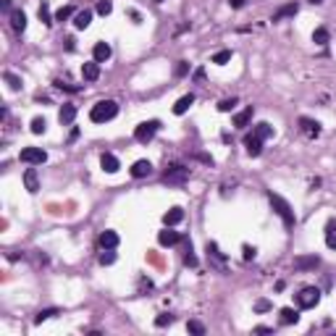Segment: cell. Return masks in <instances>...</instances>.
I'll return each mask as SVG.
<instances>
[{
	"label": "cell",
	"mask_w": 336,
	"mask_h": 336,
	"mask_svg": "<svg viewBox=\"0 0 336 336\" xmlns=\"http://www.w3.org/2000/svg\"><path fill=\"white\" fill-rule=\"evenodd\" d=\"M242 255H244V260H252V257L257 255V250L250 247V244H244V247H242Z\"/></svg>",
	"instance_id": "41"
},
{
	"label": "cell",
	"mask_w": 336,
	"mask_h": 336,
	"mask_svg": "<svg viewBox=\"0 0 336 336\" xmlns=\"http://www.w3.org/2000/svg\"><path fill=\"white\" fill-rule=\"evenodd\" d=\"M310 3H312V5H320V3H323V0H310Z\"/></svg>",
	"instance_id": "46"
},
{
	"label": "cell",
	"mask_w": 336,
	"mask_h": 336,
	"mask_svg": "<svg viewBox=\"0 0 336 336\" xmlns=\"http://www.w3.org/2000/svg\"><path fill=\"white\" fill-rule=\"evenodd\" d=\"M118 116V103L116 100H100L92 105V111H89V118L95 121V124H105V121L116 118Z\"/></svg>",
	"instance_id": "1"
},
{
	"label": "cell",
	"mask_w": 336,
	"mask_h": 336,
	"mask_svg": "<svg viewBox=\"0 0 336 336\" xmlns=\"http://www.w3.org/2000/svg\"><path fill=\"white\" fill-rule=\"evenodd\" d=\"M184 265H192V268L197 265V257L192 255V252H187V255H184Z\"/></svg>",
	"instance_id": "43"
},
{
	"label": "cell",
	"mask_w": 336,
	"mask_h": 336,
	"mask_svg": "<svg viewBox=\"0 0 336 336\" xmlns=\"http://www.w3.org/2000/svg\"><path fill=\"white\" fill-rule=\"evenodd\" d=\"M328 40H331V34H328V29L318 27L315 32H312V42H315V45H320V48H323V45H328Z\"/></svg>",
	"instance_id": "26"
},
{
	"label": "cell",
	"mask_w": 336,
	"mask_h": 336,
	"mask_svg": "<svg viewBox=\"0 0 336 336\" xmlns=\"http://www.w3.org/2000/svg\"><path fill=\"white\" fill-rule=\"evenodd\" d=\"M100 263H103V265H113V263H116V252H113V250H103Z\"/></svg>",
	"instance_id": "34"
},
{
	"label": "cell",
	"mask_w": 336,
	"mask_h": 336,
	"mask_svg": "<svg viewBox=\"0 0 336 336\" xmlns=\"http://www.w3.org/2000/svg\"><path fill=\"white\" fill-rule=\"evenodd\" d=\"M58 118H60V124H74V118H76V105H71V103H66L63 108H60V113H58Z\"/></svg>",
	"instance_id": "23"
},
{
	"label": "cell",
	"mask_w": 336,
	"mask_h": 336,
	"mask_svg": "<svg viewBox=\"0 0 336 336\" xmlns=\"http://www.w3.org/2000/svg\"><path fill=\"white\" fill-rule=\"evenodd\" d=\"M252 116H255V108H252V105H247V108H244L242 113H236L234 116V126H239V129H244L252 121Z\"/></svg>",
	"instance_id": "18"
},
{
	"label": "cell",
	"mask_w": 336,
	"mask_h": 336,
	"mask_svg": "<svg viewBox=\"0 0 336 336\" xmlns=\"http://www.w3.org/2000/svg\"><path fill=\"white\" fill-rule=\"evenodd\" d=\"M171 323H173V315H168V312H163V315H158V318H155V326H158V328L171 326Z\"/></svg>",
	"instance_id": "38"
},
{
	"label": "cell",
	"mask_w": 336,
	"mask_h": 336,
	"mask_svg": "<svg viewBox=\"0 0 336 336\" xmlns=\"http://www.w3.org/2000/svg\"><path fill=\"white\" fill-rule=\"evenodd\" d=\"M187 71H189V63H187V60H179L176 68H173V74H176V76H187Z\"/></svg>",
	"instance_id": "40"
},
{
	"label": "cell",
	"mask_w": 336,
	"mask_h": 336,
	"mask_svg": "<svg viewBox=\"0 0 336 336\" xmlns=\"http://www.w3.org/2000/svg\"><path fill=\"white\" fill-rule=\"evenodd\" d=\"M318 302H320V289L318 286H305V289H300V294H297L300 310H310V308H315Z\"/></svg>",
	"instance_id": "3"
},
{
	"label": "cell",
	"mask_w": 336,
	"mask_h": 336,
	"mask_svg": "<svg viewBox=\"0 0 336 336\" xmlns=\"http://www.w3.org/2000/svg\"><path fill=\"white\" fill-rule=\"evenodd\" d=\"M74 13V8L71 5H66V8H58V13H56V21H66L68 16Z\"/></svg>",
	"instance_id": "39"
},
{
	"label": "cell",
	"mask_w": 336,
	"mask_h": 336,
	"mask_svg": "<svg viewBox=\"0 0 336 336\" xmlns=\"http://www.w3.org/2000/svg\"><path fill=\"white\" fill-rule=\"evenodd\" d=\"M268 200H271V205H273V210H276L279 216H281V221H284V226H286V228H292V226L297 224L292 205H289V202H286L281 195H273V192H268Z\"/></svg>",
	"instance_id": "2"
},
{
	"label": "cell",
	"mask_w": 336,
	"mask_h": 336,
	"mask_svg": "<svg viewBox=\"0 0 336 336\" xmlns=\"http://www.w3.org/2000/svg\"><path fill=\"white\" fill-rule=\"evenodd\" d=\"M231 60V50H218L216 56H213V63H218V66H224Z\"/></svg>",
	"instance_id": "31"
},
{
	"label": "cell",
	"mask_w": 336,
	"mask_h": 336,
	"mask_svg": "<svg viewBox=\"0 0 336 336\" xmlns=\"http://www.w3.org/2000/svg\"><path fill=\"white\" fill-rule=\"evenodd\" d=\"M100 166H103V171H105V173H116L118 168H121L118 158H116V155H111V152H103V155H100Z\"/></svg>",
	"instance_id": "10"
},
{
	"label": "cell",
	"mask_w": 336,
	"mask_h": 336,
	"mask_svg": "<svg viewBox=\"0 0 336 336\" xmlns=\"http://www.w3.org/2000/svg\"><path fill=\"white\" fill-rule=\"evenodd\" d=\"M118 242H121V239H118L116 231H103V234H100V247H103V250H116Z\"/></svg>",
	"instance_id": "16"
},
{
	"label": "cell",
	"mask_w": 336,
	"mask_h": 336,
	"mask_svg": "<svg viewBox=\"0 0 336 336\" xmlns=\"http://www.w3.org/2000/svg\"><path fill=\"white\" fill-rule=\"evenodd\" d=\"M0 8H3V11H11V0H0Z\"/></svg>",
	"instance_id": "45"
},
{
	"label": "cell",
	"mask_w": 336,
	"mask_h": 336,
	"mask_svg": "<svg viewBox=\"0 0 336 336\" xmlns=\"http://www.w3.org/2000/svg\"><path fill=\"white\" fill-rule=\"evenodd\" d=\"M234 108H236V97H226V100L218 103V111L221 113H231Z\"/></svg>",
	"instance_id": "30"
},
{
	"label": "cell",
	"mask_w": 336,
	"mask_h": 336,
	"mask_svg": "<svg viewBox=\"0 0 336 336\" xmlns=\"http://www.w3.org/2000/svg\"><path fill=\"white\" fill-rule=\"evenodd\" d=\"M208 252H210V257H216V260H218V265H224V255L218 252V244H216V242L208 244Z\"/></svg>",
	"instance_id": "36"
},
{
	"label": "cell",
	"mask_w": 336,
	"mask_h": 336,
	"mask_svg": "<svg viewBox=\"0 0 336 336\" xmlns=\"http://www.w3.org/2000/svg\"><path fill=\"white\" fill-rule=\"evenodd\" d=\"M318 265H320V257H315V255H312V257H297V260H294V268H297V271L318 268Z\"/></svg>",
	"instance_id": "22"
},
{
	"label": "cell",
	"mask_w": 336,
	"mask_h": 336,
	"mask_svg": "<svg viewBox=\"0 0 336 336\" xmlns=\"http://www.w3.org/2000/svg\"><path fill=\"white\" fill-rule=\"evenodd\" d=\"M255 310H257V312L271 310V302H268V300H257V302H255Z\"/></svg>",
	"instance_id": "42"
},
{
	"label": "cell",
	"mask_w": 336,
	"mask_h": 336,
	"mask_svg": "<svg viewBox=\"0 0 336 336\" xmlns=\"http://www.w3.org/2000/svg\"><path fill=\"white\" fill-rule=\"evenodd\" d=\"M281 315V323L284 326H292V323H297V320H300V310H292V308H284L279 312Z\"/></svg>",
	"instance_id": "24"
},
{
	"label": "cell",
	"mask_w": 336,
	"mask_h": 336,
	"mask_svg": "<svg viewBox=\"0 0 336 336\" xmlns=\"http://www.w3.org/2000/svg\"><path fill=\"white\" fill-rule=\"evenodd\" d=\"M228 5H231V8H242L244 0H228Z\"/></svg>",
	"instance_id": "44"
},
{
	"label": "cell",
	"mask_w": 336,
	"mask_h": 336,
	"mask_svg": "<svg viewBox=\"0 0 336 336\" xmlns=\"http://www.w3.org/2000/svg\"><path fill=\"white\" fill-rule=\"evenodd\" d=\"M45 129H48V121H45V118H40V116H37V118L32 121V132H34V134H42V132H45Z\"/></svg>",
	"instance_id": "35"
},
{
	"label": "cell",
	"mask_w": 336,
	"mask_h": 336,
	"mask_svg": "<svg viewBox=\"0 0 336 336\" xmlns=\"http://www.w3.org/2000/svg\"><path fill=\"white\" fill-rule=\"evenodd\" d=\"M326 244L331 250H336V221H331V224L326 226Z\"/></svg>",
	"instance_id": "27"
},
{
	"label": "cell",
	"mask_w": 336,
	"mask_h": 336,
	"mask_svg": "<svg viewBox=\"0 0 336 336\" xmlns=\"http://www.w3.org/2000/svg\"><path fill=\"white\" fill-rule=\"evenodd\" d=\"M19 160L21 163H29V166H42L45 160H48V152L42 147H24L19 152Z\"/></svg>",
	"instance_id": "5"
},
{
	"label": "cell",
	"mask_w": 336,
	"mask_h": 336,
	"mask_svg": "<svg viewBox=\"0 0 336 336\" xmlns=\"http://www.w3.org/2000/svg\"><path fill=\"white\" fill-rule=\"evenodd\" d=\"M300 129H302V134H308V137H318L320 134V124H318V121H312V118H300Z\"/></svg>",
	"instance_id": "17"
},
{
	"label": "cell",
	"mask_w": 336,
	"mask_h": 336,
	"mask_svg": "<svg viewBox=\"0 0 336 336\" xmlns=\"http://www.w3.org/2000/svg\"><path fill=\"white\" fill-rule=\"evenodd\" d=\"M252 134H255V137H260V140L265 142V140H268V137H273V126H271V124H265V121H263V124H257L255 129H252Z\"/></svg>",
	"instance_id": "25"
},
{
	"label": "cell",
	"mask_w": 336,
	"mask_h": 336,
	"mask_svg": "<svg viewBox=\"0 0 336 336\" xmlns=\"http://www.w3.org/2000/svg\"><path fill=\"white\" fill-rule=\"evenodd\" d=\"M195 103V95L189 92V95H184V97H179L176 100V105H173V113H176V116H184V113L189 111V105Z\"/></svg>",
	"instance_id": "21"
},
{
	"label": "cell",
	"mask_w": 336,
	"mask_h": 336,
	"mask_svg": "<svg viewBox=\"0 0 336 336\" xmlns=\"http://www.w3.org/2000/svg\"><path fill=\"white\" fill-rule=\"evenodd\" d=\"M111 45L108 42H97L95 45V50H92V60H97V63H105V60L111 58Z\"/></svg>",
	"instance_id": "13"
},
{
	"label": "cell",
	"mask_w": 336,
	"mask_h": 336,
	"mask_svg": "<svg viewBox=\"0 0 336 336\" xmlns=\"http://www.w3.org/2000/svg\"><path fill=\"white\" fill-rule=\"evenodd\" d=\"M40 21H42V24H48V27L53 24V19H50V8H48L45 3L40 5Z\"/></svg>",
	"instance_id": "37"
},
{
	"label": "cell",
	"mask_w": 336,
	"mask_h": 336,
	"mask_svg": "<svg viewBox=\"0 0 336 336\" xmlns=\"http://www.w3.org/2000/svg\"><path fill=\"white\" fill-rule=\"evenodd\" d=\"M158 129H160V121H155V118H152V121H144V124H140V126L134 129V140L142 142V144H147L152 137L158 134Z\"/></svg>",
	"instance_id": "4"
},
{
	"label": "cell",
	"mask_w": 336,
	"mask_h": 336,
	"mask_svg": "<svg viewBox=\"0 0 336 336\" xmlns=\"http://www.w3.org/2000/svg\"><path fill=\"white\" fill-rule=\"evenodd\" d=\"M152 173V163L150 160H137V163L132 166V176L134 179H144V176H150Z\"/></svg>",
	"instance_id": "12"
},
{
	"label": "cell",
	"mask_w": 336,
	"mask_h": 336,
	"mask_svg": "<svg viewBox=\"0 0 336 336\" xmlns=\"http://www.w3.org/2000/svg\"><path fill=\"white\" fill-rule=\"evenodd\" d=\"M181 221H184V210H181V208H171L163 216V224L166 226H176V224H181Z\"/></svg>",
	"instance_id": "20"
},
{
	"label": "cell",
	"mask_w": 336,
	"mask_h": 336,
	"mask_svg": "<svg viewBox=\"0 0 336 336\" xmlns=\"http://www.w3.org/2000/svg\"><path fill=\"white\" fill-rule=\"evenodd\" d=\"M3 79H5V84H8V87L13 89V92H19V89H21V79H19V76H16V74H11V71H5V74H3Z\"/></svg>",
	"instance_id": "28"
},
{
	"label": "cell",
	"mask_w": 336,
	"mask_h": 336,
	"mask_svg": "<svg viewBox=\"0 0 336 336\" xmlns=\"http://www.w3.org/2000/svg\"><path fill=\"white\" fill-rule=\"evenodd\" d=\"M297 11H300V5L297 3H286V5H281V8L271 16V21H284L289 16H297Z\"/></svg>",
	"instance_id": "9"
},
{
	"label": "cell",
	"mask_w": 336,
	"mask_h": 336,
	"mask_svg": "<svg viewBox=\"0 0 336 336\" xmlns=\"http://www.w3.org/2000/svg\"><path fill=\"white\" fill-rule=\"evenodd\" d=\"M11 27H13V32L21 34L27 29V13L24 11H11Z\"/></svg>",
	"instance_id": "14"
},
{
	"label": "cell",
	"mask_w": 336,
	"mask_h": 336,
	"mask_svg": "<svg viewBox=\"0 0 336 336\" xmlns=\"http://www.w3.org/2000/svg\"><path fill=\"white\" fill-rule=\"evenodd\" d=\"M187 331L195 334V336H202V334H205V326L200 323V320H189V323H187Z\"/></svg>",
	"instance_id": "32"
},
{
	"label": "cell",
	"mask_w": 336,
	"mask_h": 336,
	"mask_svg": "<svg viewBox=\"0 0 336 336\" xmlns=\"http://www.w3.org/2000/svg\"><path fill=\"white\" fill-rule=\"evenodd\" d=\"M53 315H58V310L56 308H48V310H40L37 312V318H34V323L40 326V323H45V320H50Z\"/></svg>",
	"instance_id": "29"
},
{
	"label": "cell",
	"mask_w": 336,
	"mask_h": 336,
	"mask_svg": "<svg viewBox=\"0 0 336 336\" xmlns=\"http://www.w3.org/2000/svg\"><path fill=\"white\" fill-rule=\"evenodd\" d=\"M155 3H163V0H155Z\"/></svg>",
	"instance_id": "47"
},
{
	"label": "cell",
	"mask_w": 336,
	"mask_h": 336,
	"mask_svg": "<svg viewBox=\"0 0 336 336\" xmlns=\"http://www.w3.org/2000/svg\"><path fill=\"white\" fill-rule=\"evenodd\" d=\"M82 76H84V82H97V79H100V63H97V60L84 63L82 66Z\"/></svg>",
	"instance_id": "8"
},
{
	"label": "cell",
	"mask_w": 336,
	"mask_h": 336,
	"mask_svg": "<svg viewBox=\"0 0 336 336\" xmlns=\"http://www.w3.org/2000/svg\"><path fill=\"white\" fill-rule=\"evenodd\" d=\"M244 144H247V152H250L252 158H257L263 152V140H260V137H255V134L244 137Z\"/></svg>",
	"instance_id": "11"
},
{
	"label": "cell",
	"mask_w": 336,
	"mask_h": 336,
	"mask_svg": "<svg viewBox=\"0 0 336 336\" xmlns=\"http://www.w3.org/2000/svg\"><path fill=\"white\" fill-rule=\"evenodd\" d=\"M179 239H181V236H179L176 231H171V226H168L166 231H160V234H158V242L163 244V247H173V244H176Z\"/></svg>",
	"instance_id": "19"
},
{
	"label": "cell",
	"mask_w": 336,
	"mask_h": 336,
	"mask_svg": "<svg viewBox=\"0 0 336 336\" xmlns=\"http://www.w3.org/2000/svg\"><path fill=\"white\" fill-rule=\"evenodd\" d=\"M89 24H92V11L84 8V11H76L74 13V27L76 29H87Z\"/></svg>",
	"instance_id": "15"
},
{
	"label": "cell",
	"mask_w": 336,
	"mask_h": 336,
	"mask_svg": "<svg viewBox=\"0 0 336 336\" xmlns=\"http://www.w3.org/2000/svg\"><path fill=\"white\" fill-rule=\"evenodd\" d=\"M24 187H27L29 195H37V192H40V179H37V171H34V168H27V171H24Z\"/></svg>",
	"instance_id": "7"
},
{
	"label": "cell",
	"mask_w": 336,
	"mask_h": 336,
	"mask_svg": "<svg viewBox=\"0 0 336 336\" xmlns=\"http://www.w3.org/2000/svg\"><path fill=\"white\" fill-rule=\"evenodd\" d=\"M187 176H189V168H184V166H171L163 173L166 181H187Z\"/></svg>",
	"instance_id": "6"
},
{
	"label": "cell",
	"mask_w": 336,
	"mask_h": 336,
	"mask_svg": "<svg viewBox=\"0 0 336 336\" xmlns=\"http://www.w3.org/2000/svg\"><path fill=\"white\" fill-rule=\"evenodd\" d=\"M111 11H113V3H111V0H97V13H100V16H108Z\"/></svg>",
	"instance_id": "33"
}]
</instances>
